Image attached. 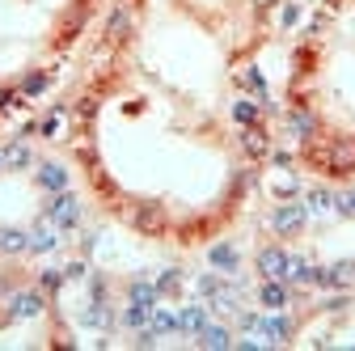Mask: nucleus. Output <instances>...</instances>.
I'll list each match as a JSON object with an SVG mask.
<instances>
[{
  "instance_id": "nucleus-1",
  "label": "nucleus",
  "mask_w": 355,
  "mask_h": 351,
  "mask_svg": "<svg viewBox=\"0 0 355 351\" xmlns=\"http://www.w3.org/2000/svg\"><path fill=\"white\" fill-rule=\"evenodd\" d=\"M262 300H267V305H279V300H283V292L271 284V288H262Z\"/></svg>"
}]
</instances>
